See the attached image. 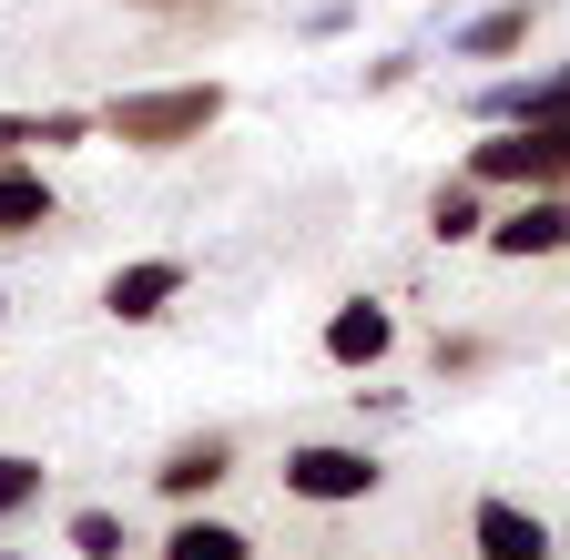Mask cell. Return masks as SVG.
<instances>
[{
  "mask_svg": "<svg viewBox=\"0 0 570 560\" xmlns=\"http://www.w3.org/2000/svg\"><path fill=\"white\" fill-rule=\"evenodd\" d=\"M530 31H540V0H499V11H479V21H459V61H510V51H530Z\"/></svg>",
  "mask_w": 570,
  "mask_h": 560,
  "instance_id": "cell-11",
  "label": "cell"
},
{
  "mask_svg": "<svg viewBox=\"0 0 570 560\" xmlns=\"http://www.w3.org/2000/svg\"><path fill=\"white\" fill-rule=\"evenodd\" d=\"M225 479H235V439H225V429H204V439H174V449H164V469H154V489H164L174 510H204Z\"/></svg>",
  "mask_w": 570,
  "mask_h": 560,
  "instance_id": "cell-7",
  "label": "cell"
},
{
  "mask_svg": "<svg viewBox=\"0 0 570 560\" xmlns=\"http://www.w3.org/2000/svg\"><path fill=\"white\" fill-rule=\"evenodd\" d=\"M428 235H439V245H479L489 235V184H439V194H428Z\"/></svg>",
  "mask_w": 570,
  "mask_h": 560,
  "instance_id": "cell-14",
  "label": "cell"
},
{
  "mask_svg": "<svg viewBox=\"0 0 570 560\" xmlns=\"http://www.w3.org/2000/svg\"><path fill=\"white\" fill-rule=\"evenodd\" d=\"M132 11H184V0H132Z\"/></svg>",
  "mask_w": 570,
  "mask_h": 560,
  "instance_id": "cell-18",
  "label": "cell"
},
{
  "mask_svg": "<svg viewBox=\"0 0 570 560\" xmlns=\"http://www.w3.org/2000/svg\"><path fill=\"white\" fill-rule=\"evenodd\" d=\"M469 184H489V194H550V184H570V132H540V122H489L479 144H469V164H459Z\"/></svg>",
  "mask_w": 570,
  "mask_h": 560,
  "instance_id": "cell-2",
  "label": "cell"
},
{
  "mask_svg": "<svg viewBox=\"0 0 570 560\" xmlns=\"http://www.w3.org/2000/svg\"><path fill=\"white\" fill-rule=\"evenodd\" d=\"M439 377H479L489 367V336H439V357H428Z\"/></svg>",
  "mask_w": 570,
  "mask_h": 560,
  "instance_id": "cell-17",
  "label": "cell"
},
{
  "mask_svg": "<svg viewBox=\"0 0 570 560\" xmlns=\"http://www.w3.org/2000/svg\"><path fill=\"white\" fill-rule=\"evenodd\" d=\"M61 215V194H51V174L31 164V154H11L0 164V245H21V235H41Z\"/></svg>",
  "mask_w": 570,
  "mask_h": 560,
  "instance_id": "cell-10",
  "label": "cell"
},
{
  "mask_svg": "<svg viewBox=\"0 0 570 560\" xmlns=\"http://www.w3.org/2000/svg\"><path fill=\"white\" fill-rule=\"evenodd\" d=\"M41 489H51V469H41V459H21V449H0V530H11L21 510H41Z\"/></svg>",
  "mask_w": 570,
  "mask_h": 560,
  "instance_id": "cell-16",
  "label": "cell"
},
{
  "mask_svg": "<svg viewBox=\"0 0 570 560\" xmlns=\"http://www.w3.org/2000/svg\"><path fill=\"white\" fill-rule=\"evenodd\" d=\"M499 265H530V255H570V194L550 184V194H520L510 215H489V235H479Z\"/></svg>",
  "mask_w": 570,
  "mask_h": 560,
  "instance_id": "cell-5",
  "label": "cell"
},
{
  "mask_svg": "<svg viewBox=\"0 0 570 560\" xmlns=\"http://www.w3.org/2000/svg\"><path fill=\"white\" fill-rule=\"evenodd\" d=\"M61 540H71V560H122L132 550V530H122V510H102V500H82L61 520Z\"/></svg>",
  "mask_w": 570,
  "mask_h": 560,
  "instance_id": "cell-15",
  "label": "cell"
},
{
  "mask_svg": "<svg viewBox=\"0 0 570 560\" xmlns=\"http://www.w3.org/2000/svg\"><path fill=\"white\" fill-rule=\"evenodd\" d=\"M275 479H285V500H306V510H356V500L387 489V459L356 449V439H306V449H285Z\"/></svg>",
  "mask_w": 570,
  "mask_h": 560,
  "instance_id": "cell-3",
  "label": "cell"
},
{
  "mask_svg": "<svg viewBox=\"0 0 570 560\" xmlns=\"http://www.w3.org/2000/svg\"><path fill=\"white\" fill-rule=\"evenodd\" d=\"M225 112H235L225 82H154V92H112L92 122H102V144H122V154H184Z\"/></svg>",
  "mask_w": 570,
  "mask_h": 560,
  "instance_id": "cell-1",
  "label": "cell"
},
{
  "mask_svg": "<svg viewBox=\"0 0 570 560\" xmlns=\"http://www.w3.org/2000/svg\"><path fill=\"white\" fill-rule=\"evenodd\" d=\"M154 560H255V540H245L235 520H214V510H184V520L164 530Z\"/></svg>",
  "mask_w": 570,
  "mask_h": 560,
  "instance_id": "cell-13",
  "label": "cell"
},
{
  "mask_svg": "<svg viewBox=\"0 0 570 560\" xmlns=\"http://www.w3.org/2000/svg\"><path fill=\"white\" fill-rule=\"evenodd\" d=\"M479 122H540V132H570V72H530V82H489L469 92Z\"/></svg>",
  "mask_w": 570,
  "mask_h": 560,
  "instance_id": "cell-8",
  "label": "cell"
},
{
  "mask_svg": "<svg viewBox=\"0 0 570 560\" xmlns=\"http://www.w3.org/2000/svg\"><path fill=\"white\" fill-rule=\"evenodd\" d=\"M469 550L479 560H550V520L520 510V500H479L469 510Z\"/></svg>",
  "mask_w": 570,
  "mask_h": 560,
  "instance_id": "cell-9",
  "label": "cell"
},
{
  "mask_svg": "<svg viewBox=\"0 0 570 560\" xmlns=\"http://www.w3.org/2000/svg\"><path fill=\"white\" fill-rule=\"evenodd\" d=\"M0 560H21V550H0Z\"/></svg>",
  "mask_w": 570,
  "mask_h": 560,
  "instance_id": "cell-20",
  "label": "cell"
},
{
  "mask_svg": "<svg viewBox=\"0 0 570 560\" xmlns=\"http://www.w3.org/2000/svg\"><path fill=\"white\" fill-rule=\"evenodd\" d=\"M92 132H102V122L71 112V102H51V112H0V164L31 154V144H41V154H71V144H92Z\"/></svg>",
  "mask_w": 570,
  "mask_h": 560,
  "instance_id": "cell-12",
  "label": "cell"
},
{
  "mask_svg": "<svg viewBox=\"0 0 570 560\" xmlns=\"http://www.w3.org/2000/svg\"><path fill=\"white\" fill-rule=\"evenodd\" d=\"M0 316H11V296H0Z\"/></svg>",
  "mask_w": 570,
  "mask_h": 560,
  "instance_id": "cell-19",
  "label": "cell"
},
{
  "mask_svg": "<svg viewBox=\"0 0 570 560\" xmlns=\"http://www.w3.org/2000/svg\"><path fill=\"white\" fill-rule=\"evenodd\" d=\"M397 357V316L377 306V296H346L336 316H326V367H346V377H377Z\"/></svg>",
  "mask_w": 570,
  "mask_h": 560,
  "instance_id": "cell-6",
  "label": "cell"
},
{
  "mask_svg": "<svg viewBox=\"0 0 570 560\" xmlns=\"http://www.w3.org/2000/svg\"><path fill=\"white\" fill-rule=\"evenodd\" d=\"M184 286H194L184 255H132V265L102 275V316H112V326H154V316L184 306Z\"/></svg>",
  "mask_w": 570,
  "mask_h": 560,
  "instance_id": "cell-4",
  "label": "cell"
}]
</instances>
